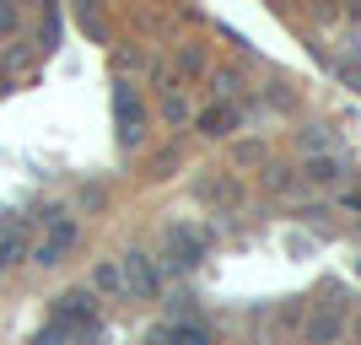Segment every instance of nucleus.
Here are the masks:
<instances>
[{
	"mask_svg": "<svg viewBox=\"0 0 361 345\" xmlns=\"http://www.w3.org/2000/svg\"><path fill=\"white\" fill-rule=\"evenodd\" d=\"M200 124H205V135H226V130H232V108H211Z\"/></svg>",
	"mask_w": 361,
	"mask_h": 345,
	"instance_id": "nucleus-8",
	"label": "nucleus"
},
{
	"mask_svg": "<svg viewBox=\"0 0 361 345\" xmlns=\"http://www.w3.org/2000/svg\"><path fill=\"white\" fill-rule=\"evenodd\" d=\"M92 281H97V286H119V265H97Z\"/></svg>",
	"mask_w": 361,
	"mask_h": 345,
	"instance_id": "nucleus-10",
	"label": "nucleus"
},
{
	"mask_svg": "<svg viewBox=\"0 0 361 345\" xmlns=\"http://www.w3.org/2000/svg\"><path fill=\"white\" fill-rule=\"evenodd\" d=\"M65 334H71V329H60V324H49V329H38V334H32V345H65Z\"/></svg>",
	"mask_w": 361,
	"mask_h": 345,
	"instance_id": "nucleus-9",
	"label": "nucleus"
},
{
	"mask_svg": "<svg viewBox=\"0 0 361 345\" xmlns=\"http://www.w3.org/2000/svg\"><path fill=\"white\" fill-rule=\"evenodd\" d=\"M92 318H97V297L92 291H65L60 297V329H92Z\"/></svg>",
	"mask_w": 361,
	"mask_h": 345,
	"instance_id": "nucleus-3",
	"label": "nucleus"
},
{
	"mask_svg": "<svg viewBox=\"0 0 361 345\" xmlns=\"http://www.w3.org/2000/svg\"><path fill=\"white\" fill-rule=\"evenodd\" d=\"M334 334H340V308H329V313H318L313 324H307V340L313 345H329Z\"/></svg>",
	"mask_w": 361,
	"mask_h": 345,
	"instance_id": "nucleus-5",
	"label": "nucleus"
},
{
	"mask_svg": "<svg viewBox=\"0 0 361 345\" xmlns=\"http://www.w3.org/2000/svg\"><path fill=\"white\" fill-rule=\"evenodd\" d=\"M119 286L130 291V297L151 302V297H157V270H151V259L146 254H124L119 259Z\"/></svg>",
	"mask_w": 361,
	"mask_h": 345,
	"instance_id": "nucleus-1",
	"label": "nucleus"
},
{
	"mask_svg": "<svg viewBox=\"0 0 361 345\" xmlns=\"http://www.w3.org/2000/svg\"><path fill=\"white\" fill-rule=\"evenodd\" d=\"M16 254H22V232H16V226H0V270L16 265Z\"/></svg>",
	"mask_w": 361,
	"mask_h": 345,
	"instance_id": "nucleus-7",
	"label": "nucleus"
},
{
	"mask_svg": "<svg viewBox=\"0 0 361 345\" xmlns=\"http://www.w3.org/2000/svg\"><path fill=\"white\" fill-rule=\"evenodd\" d=\"M167 265H173V270H195L200 265V254H205V238H195V232H189V226H178V232H173V238H167Z\"/></svg>",
	"mask_w": 361,
	"mask_h": 345,
	"instance_id": "nucleus-4",
	"label": "nucleus"
},
{
	"mask_svg": "<svg viewBox=\"0 0 361 345\" xmlns=\"http://www.w3.org/2000/svg\"><path fill=\"white\" fill-rule=\"evenodd\" d=\"M167 345H211V334L200 329V324H173V329H167Z\"/></svg>",
	"mask_w": 361,
	"mask_h": 345,
	"instance_id": "nucleus-6",
	"label": "nucleus"
},
{
	"mask_svg": "<svg viewBox=\"0 0 361 345\" xmlns=\"http://www.w3.org/2000/svg\"><path fill=\"white\" fill-rule=\"evenodd\" d=\"M71 243H75V226L54 210V216H49V238L32 248V259H38V265H60V259L71 254Z\"/></svg>",
	"mask_w": 361,
	"mask_h": 345,
	"instance_id": "nucleus-2",
	"label": "nucleus"
}]
</instances>
